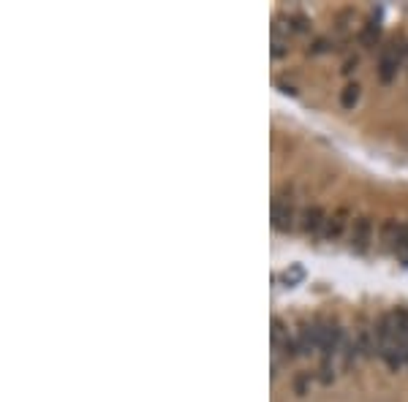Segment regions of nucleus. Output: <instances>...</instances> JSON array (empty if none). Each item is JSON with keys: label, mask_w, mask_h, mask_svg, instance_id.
<instances>
[{"label": "nucleus", "mask_w": 408, "mask_h": 402, "mask_svg": "<svg viewBox=\"0 0 408 402\" xmlns=\"http://www.w3.org/2000/svg\"><path fill=\"white\" fill-rule=\"evenodd\" d=\"M376 348L378 356L387 361L389 370H400L406 367V354H403V343H400V332H398V315L384 313L378 318L376 326Z\"/></svg>", "instance_id": "nucleus-1"}, {"label": "nucleus", "mask_w": 408, "mask_h": 402, "mask_svg": "<svg viewBox=\"0 0 408 402\" xmlns=\"http://www.w3.org/2000/svg\"><path fill=\"white\" fill-rule=\"evenodd\" d=\"M406 57V46H398V44H389L384 52H381V63H378V79L384 85H389L395 77H398V68Z\"/></svg>", "instance_id": "nucleus-2"}, {"label": "nucleus", "mask_w": 408, "mask_h": 402, "mask_svg": "<svg viewBox=\"0 0 408 402\" xmlns=\"http://www.w3.org/2000/svg\"><path fill=\"white\" fill-rule=\"evenodd\" d=\"M294 207H291V201L289 199H272V228L275 231H280V234H286V231H291L294 228Z\"/></svg>", "instance_id": "nucleus-3"}, {"label": "nucleus", "mask_w": 408, "mask_h": 402, "mask_svg": "<svg viewBox=\"0 0 408 402\" xmlns=\"http://www.w3.org/2000/svg\"><path fill=\"white\" fill-rule=\"evenodd\" d=\"M370 242H373V223H370V218H357L351 223V250L362 256V253L370 250Z\"/></svg>", "instance_id": "nucleus-4"}, {"label": "nucleus", "mask_w": 408, "mask_h": 402, "mask_svg": "<svg viewBox=\"0 0 408 402\" xmlns=\"http://www.w3.org/2000/svg\"><path fill=\"white\" fill-rule=\"evenodd\" d=\"M294 343H297V354H302V356L318 354L316 323H305L302 329H297V334H294Z\"/></svg>", "instance_id": "nucleus-5"}, {"label": "nucleus", "mask_w": 408, "mask_h": 402, "mask_svg": "<svg viewBox=\"0 0 408 402\" xmlns=\"http://www.w3.org/2000/svg\"><path fill=\"white\" fill-rule=\"evenodd\" d=\"M300 228L305 231V234H311V237H318L324 228H327V215H324V210L321 207H308L305 212H302V223Z\"/></svg>", "instance_id": "nucleus-6"}, {"label": "nucleus", "mask_w": 408, "mask_h": 402, "mask_svg": "<svg viewBox=\"0 0 408 402\" xmlns=\"http://www.w3.org/2000/svg\"><path fill=\"white\" fill-rule=\"evenodd\" d=\"M343 228H346V212H338V215L327 218V228H324V237H327V239H338V237L343 234Z\"/></svg>", "instance_id": "nucleus-7"}, {"label": "nucleus", "mask_w": 408, "mask_h": 402, "mask_svg": "<svg viewBox=\"0 0 408 402\" xmlns=\"http://www.w3.org/2000/svg\"><path fill=\"white\" fill-rule=\"evenodd\" d=\"M357 101H360V85L357 82L354 85H346V88L340 90V106L343 109H354Z\"/></svg>", "instance_id": "nucleus-8"}]
</instances>
